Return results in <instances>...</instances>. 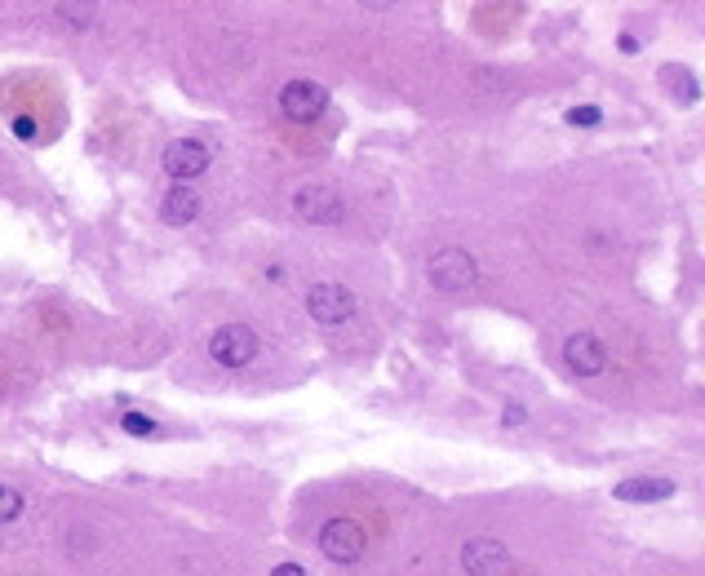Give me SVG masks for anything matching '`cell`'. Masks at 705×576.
<instances>
[{
	"label": "cell",
	"mask_w": 705,
	"mask_h": 576,
	"mask_svg": "<svg viewBox=\"0 0 705 576\" xmlns=\"http://www.w3.org/2000/svg\"><path fill=\"white\" fill-rule=\"evenodd\" d=\"M293 213L311 226H333V222L346 218L342 195H337L333 187H320V182H306V187L293 191Z\"/></svg>",
	"instance_id": "6da1fadb"
},
{
	"label": "cell",
	"mask_w": 705,
	"mask_h": 576,
	"mask_svg": "<svg viewBox=\"0 0 705 576\" xmlns=\"http://www.w3.org/2000/svg\"><path fill=\"white\" fill-rule=\"evenodd\" d=\"M329 107V89L320 80H289L280 89V111L293 120V125H311L320 120V111Z\"/></svg>",
	"instance_id": "7a4b0ae2"
},
{
	"label": "cell",
	"mask_w": 705,
	"mask_h": 576,
	"mask_svg": "<svg viewBox=\"0 0 705 576\" xmlns=\"http://www.w3.org/2000/svg\"><path fill=\"white\" fill-rule=\"evenodd\" d=\"M475 280H479V266L466 249H439L435 253L431 284L439 288V293H466V288H475Z\"/></svg>",
	"instance_id": "3957f363"
},
{
	"label": "cell",
	"mask_w": 705,
	"mask_h": 576,
	"mask_svg": "<svg viewBox=\"0 0 705 576\" xmlns=\"http://www.w3.org/2000/svg\"><path fill=\"white\" fill-rule=\"evenodd\" d=\"M209 355L218 359L222 368H244L253 355H258V333L249 324H227L209 337Z\"/></svg>",
	"instance_id": "277c9868"
},
{
	"label": "cell",
	"mask_w": 705,
	"mask_h": 576,
	"mask_svg": "<svg viewBox=\"0 0 705 576\" xmlns=\"http://www.w3.org/2000/svg\"><path fill=\"white\" fill-rule=\"evenodd\" d=\"M320 554L333 563H355L364 554V528L355 519H329L320 528Z\"/></svg>",
	"instance_id": "5b68a950"
},
{
	"label": "cell",
	"mask_w": 705,
	"mask_h": 576,
	"mask_svg": "<svg viewBox=\"0 0 705 576\" xmlns=\"http://www.w3.org/2000/svg\"><path fill=\"white\" fill-rule=\"evenodd\" d=\"M306 311L315 324H346L355 315V293L342 284H315L306 293Z\"/></svg>",
	"instance_id": "8992f818"
},
{
	"label": "cell",
	"mask_w": 705,
	"mask_h": 576,
	"mask_svg": "<svg viewBox=\"0 0 705 576\" xmlns=\"http://www.w3.org/2000/svg\"><path fill=\"white\" fill-rule=\"evenodd\" d=\"M160 164H165L169 178L191 182V178H200V173L209 169V147L196 142V138H173L165 147V156H160Z\"/></svg>",
	"instance_id": "52a82bcc"
},
{
	"label": "cell",
	"mask_w": 705,
	"mask_h": 576,
	"mask_svg": "<svg viewBox=\"0 0 705 576\" xmlns=\"http://www.w3.org/2000/svg\"><path fill=\"white\" fill-rule=\"evenodd\" d=\"M510 568V554L502 541L493 537H475L462 545V572L466 576H502Z\"/></svg>",
	"instance_id": "ba28073f"
},
{
	"label": "cell",
	"mask_w": 705,
	"mask_h": 576,
	"mask_svg": "<svg viewBox=\"0 0 705 576\" xmlns=\"http://www.w3.org/2000/svg\"><path fill=\"white\" fill-rule=\"evenodd\" d=\"M564 364L577 377H595V373H604L608 351H604V342H599L595 333H572L564 342Z\"/></svg>",
	"instance_id": "9c48e42d"
},
{
	"label": "cell",
	"mask_w": 705,
	"mask_h": 576,
	"mask_svg": "<svg viewBox=\"0 0 705 576\" xmlns=\"http://www.w3.org/2000/svg\"><path fill=\"white\" fill-rule=\"evenodd\" d=\"M160 218L169 226H191L200 218V191L187 187V182H178V187L165 191V200H160Z\"/></svg>",
	"instance_id": "30bf717a"
},
{
	"label": "cell",
	"mask_w": 705,
	"mask_h": 576,
	"mask_svg": "<svg viewBox=\"0 0 705 576\" xmlns=\"http://www.w3.org/2000/svg\"><path fill=\"white\" fill-rule=\"evenodd\" d=\"M617 497L621 501H666V497H674V483L670 479H657V475L621 479L617 483Z\"/></svg>",
	"instance_id": "8fae6325"
},
{
	"label": "cell",
	"mask_w": 705,
	"mask_h": 576,
	"mask_svg": "<svg viewBox=\"0 0 705 576\" xmlns=\"http://www.w3.org/2000/svg\"><path fill=\"white\" fill-rule=\"evenodd\" d=\"M661 80H666L670 94H679V102H697L701 89H697V76L683 67H661Z\"/></svg>",
	"instance_id": "7c38bea8"
},
{
	"label": "cell",
	"mask_w": 705,
	"mask_h": 576,
	"mask_svg": "<svg viewBox=\"0 0 705 576\" xmlns=\"http://www.w3.org/2000/svg\"><path fill=\"white\" fill-rule=\"evenodd\" d=\"M564 120H568L572 129H595L599 120H604V111H599V107H572Z\"/></svg>",
	"instance_id": "4fadbf2b"
},
{
	"label": "cell",
	"mask_w": 705,
	"mask_h": 576,
	"mask_svg": "<svg viewBox=\"0 0 705 576\" xmlns=\"http://www.w3.org/2000/svg\"><path fill=\"white\" fill-rule=\"evenodd\" d=\"M18 514H23V497H18L14 488H5V483H0V523L18 519Z\"/></svg>",
	"instance_id": "5bb4252c"
},
{
	"label": "cell",
	"mask_w": 705,
	"mask_h": 576,
	"mask_svg": "<svg viewBox=\"0 0 705 576\" xmlns=\"http://www.w3.org/2000/svg\"><path fill=\"white\" fill-rule=\"evenodd\" d=\"M120 426H125L129 435H156V421L142 417V413H125V417H120Z\"/></svg>",
	"instance_id": "9a60e30c"
},
{
	"label": "cell",
	"mask_w": 705,
	"mask_h": 576,
	"mask_svg": "<svg viewBox=\"0 0 705 576\" xmlns=\"http://www.w3.org/2000/svg\"><path fill=\"white\" fill-rule=\"evenodd\" d=\"M54 14H58V18H67V23H76V27H85V23H89V18H85L89 9H85V5H58Z\"/></svg>",
	"instance_id": "2e32d148"
},
{
	"label": "cell",
	"mask_w": 705,
	"mask_h": 576,
	"mask_svg": "<svg viewBox=\"0 0 705 576\" xmlns=\"http://www.w3.org/2000/svg\"><path fill=\"white\" fill-rule=\"evenodd\" d=\"M14 133H18V138H36V125H32V120H18V125H14Z\"/></svg>",
	"instance_id": "e0dca14e"
},
{
	"label": "cell",
	"mask_w": 705,
	"mask_h": 576,
	"mask_svg": "<svg viewBox=\"0 0 705 576\" xmlns=\"http://www.w3.org/2000/svg\"><path fill=\"white\" fill-rule=\"evenodd\" d=\"M271 576H306V572L298 568V563H280V568H275Z\"/></svg>",
	"instance_id": "ac0fdd59"
}]
</instances>
